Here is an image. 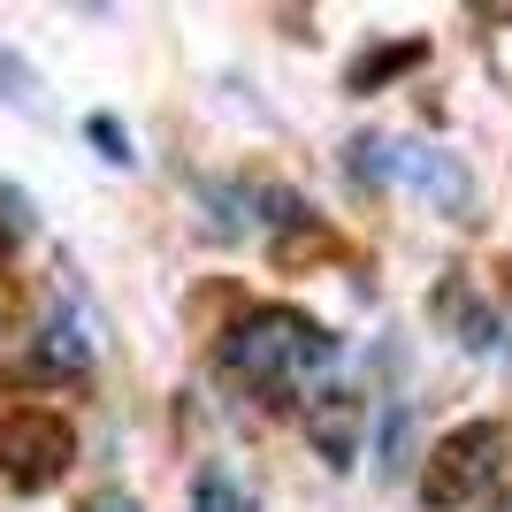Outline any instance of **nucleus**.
<instances>
[{
	"mask_svg": "<svg viewBox=\"0 0 512 512\" xmlns=\"http://www.w3.org/2000/svg\"><path fill=\"white\" fill-rule=\"evenodd\" d=\"M321 360H337V337H329L321 321L291 314V306H253V314H237V329L222 337V367L253 390H283L299 367H321Z\"/></svg>",
	"mask_w": 512,
	"mask_h": 512,
	"instance_id": "nucleus-1",
	"label": "nucleus"
},
{
	"mask_svg": "<svg viewBox=\"0 0 512 512\" xmlns=\"http://www.w3.org/2000/svg\"><path fill=\"white\" fill-rule=\"evenodd\" d=\"M505 451H512L505 421H467V428H451L444 444L428 451V467H421V505H428V512L474 505V497L505 474Z\"/></svg>",
	"mask_w": 512,
	"mask_h": 512,
	"instance_id": "nucleus-2",
	"label": "nucleus"
},
{
	"mask_svg": "<svg viewBox=\"0 0 512 512\" xmlns=\"http://www.w3.org/2000/svg\"><path fill=\"white\" fill-rule=\"evenodd\" d=\"M69 459H77V428L62 413H46V406L0 413V474H8V490H23V497L54 490L69 474Z\"/></svg>",
	"mask_w": 512,
	"mask_h": 512,
	"instance_id": "nucleus-3",
	"label": "nucleus"
},
{
	"mask_svg": "<svg viewBox=\"0 0 512 512\" xmlns=\"http://www.w3.org/2000/svg\"><path fill=\"white\" fill-rule=\"evenodd\" d=\"M360 398H352V390H321L314 406H306V444L321 451V459H329V467H352V459H360Z\"/></svg>",
	"mask_w": 512,
	"mask_h": 512,
	"instance_id": "nucleus-4",
	"label": "nucleus"
},
{
	"mask_svg": "<svg viewBox=\"0 0 512 512\" xmlns=\"http://www.w3.org/2000/svg\"><path fill=\"white\" fill-rule=\"evenodd\" d=\"M390 176H413L428 199L444 214H474V184L459 161H444V153H428V146H406V153H390Z\"/></svg>",
	"mask_w": 512,
	"mask_h": 512,
	"instance_id": "nucleus-5",
	"label": "nucleus"
},
{
	"mask_svg": "<svg viewBox=\"0 0 512 512\" xmlns=\"http://www.w3.org/2000/svg\"><path fill=\"white\" fill-rule=\"evenodd\" d=\"M421 54H428L421 39H383V46H367L360 62L344 69V85H352V92H383L390 77H406V69L421 62Z\"/></svg>",
	"mask_w": 512,
	"mask_h": 512,
	"instance_id": "nucleus-6",
	"label": "nucleus"
},
{
	"mask_svg": "<svg viewBox=\"0 0 512 512\" xmlns=\"http://www.w3.org/2000/svg\"><path fill=\"white\" fill-rule=\"evenodd\" d=\"M0 100H16V107H39V69L23 62L16 46L0 39Z\"/></svg>",
	"mask_w": 512,
	"mask_h": 512,
	"instance_id": "nucleus-7",
	"label": "nucleus"
},
{
	"mask_svg": "<svg viewBox=\"0 0 512 512\" xmlns=\"http://www.w3.org/2000/svg\"><path fill=\"white\" fill-rule=\"evenodd\" d=\"M192 512H245V497H237V482L222 467L199 474V490H192Z\"/></svg>",
	"mask_w": 512,
	"mask_h": 512,
	"instance_id": "nucleus-8",
	"label": "nucleus"
},
{
	"mask_svg": "<svg viewBox=\"0 0 512 512\" xmlns=\"http://www.w3.org/2000/svg\"><path fill=\"white\" fill-rule=\"evenodd\" d=\"M39 360H46V367H85V337L54 321V329H46V337H39Z\"/></svg>",
	"mask_w": 512,
	"mask_h": 512,
	"instance_id": "nucleus-9",
	"label": "nucleus"
},
{
	"mask_svg": "<svg viewBox=\"0 0 512 512\" xmlns=\"http://www.w3.org/2000/svg\"><path fill=\"white\" fill-rule=\"evenodd\" d=\"M85 138L107 153V161H115V169H123V161H138V153H130V130L115 123V115H92V123H85Z\"/></svg>",
	"mask_w": 512,
	"mask_h": 512,
	"instance_id": "nucleus-10",
	"label": "nucleus"
},
{
	"mask_svg": "<svg viewBox=\"0 0 512 512\" xmlns=\"http://www.w3.org/2000/svg\"><path fill=\"white\" fill-rule=\"evenodd\" d=\"M85 512H138V497H123V490H100V497H85Z\"/></svg>",
	"mask_w": 512,
	"mask_h": 512,
	"instance_id": "nucleus-11",
	"label": "nucleus"
}]
</instances>
